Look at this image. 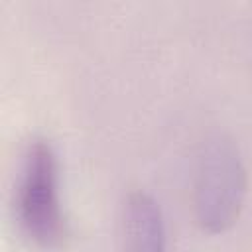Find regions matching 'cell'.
I'll list each match as a JSON object with an SVG mask.
<instances>
[{
	"mask_svg": "<svg viewBox=\"0 0 252 252\" xmlns=\"http://www.w3.org/2000/svg\"><path fill=\"white\" fill-rule=\"evenodd\" d=\"M244 195L246 169L236 146L224 136L209 138L201 148L193 183V209L201 228L211 234L230 228Z\"/></svg>",
	"mask_w": 252,
	"mask_h": 252,
	"instance_id": "cell-1",
	"label": "cell"
},
{
	"mask_svg": "<svg viewBox=\"0 0 252 252\" xmlns=\"http://www.w3.org/2000/svg\"><path fill=\"white\" fill-rule=\"evenodd\" d=\"M16 213L28 238L41 246H57L65 238V219L59 201L57 158L49 142L30 144L18 195Z\"/></svg>",
	"mask_w": 252,
	"mask_h": 252,
	"instance_id": "cell-2",
	"label": "cell"
},
{
	"mask_svg": "<svg viewBox=\"0 0 252 252\" xmlns=\"http://www.w3.org/2000/svg\"><path fill=\"white\" fill-rule=\"evenodd\" d=\"M124 244L128 250L158 252L165 248V226L158 203L142 191L130 193L122 215Z\"/></svg>",
	"mask_w": 252,
	"mask_h": 252,
	"instance_id": "cell-3",
	"label": "cell"
}]
</instances>
